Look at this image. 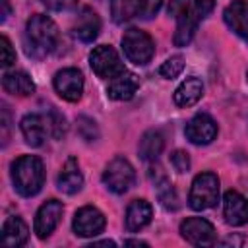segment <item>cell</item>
<instances>
[{"label": "cell", "mask_w": 248, "mask_h": 248, "mask_svg": "<svg viewBox=\"0 0 248 248\" xmlns=\"http://www.w3.org/2000/svg\"><path fill=\"white\" fill-rule=\"evenodd\" d=\"M180 234L186 242L194 246H211L215 244V229L209 221L202 217H188L180 223Z\"/></svg>", "instance_id": "8"}, {"label": "cell", "mask_w": 248, "mask_h": 248, "mask_svg": "<svg viewBox=\"0 0 248 248\" xmlns=\"http://www.w3.org/2000/svg\"><path fill=\"white\" fill-rule=\"evenodd\" d=\"M213 0H170L169 2V16L176 19V31H174V45L186 46L200 25L211 12H213Z\"/></svg>", "instance_id": "1"}, {"label": "cell", "mask_w": 248, "mask_h": 248, "mask_svg": "<svg viewBox=\"0 0 248 248\" xmlns=\"http://www.w3.org/2000/svg\"><path fill=\"white\" fill-rule=\"evenodd\" d=\"M41 2L52 12H66L78 4V0H41Z\"/></svg>", "instance_id": "32"}, {"label": "cell", "mask_w": 248, "mask_h": 248, "mask_svg": "<svg viewBox=\"0 0 248 248\" xmlns=\"http://www.w3.org/2000/svg\"><path fill=\"white\" fill-rule=\"evenodd\" d=\"M0 64H2V68L6 70L8 66H12L14 62H16V50L12 48V43H10V39L6 37V35H2V39H0Z\"/></svg>", "instance_id": "30"}, {"label": "cell", "mask_w": 248, "mask_h": 248, "mask_svg": "<svg viewBox=\"0 0 248 248\" xmlns=\"http://www.w3.org/2000/svg\"><path fill=\"white\" fill-rule=\"evenodd\" d=\"M78 134L85 141H95L99 138V128L97 122L89 116H78Z\"/></svg>", "instance_id": "27"}, {"label": "cell", "mask_w": 248, "mask_h": 248, "mask_svg": "<svg viewBox=\"0 0 248 248\" xmlns=\"http://www.w3.org/2000/svg\"><path fill=\"white\" fill-rule=\"evenodd\" d=\"M27 236H29V229L25 225V221L21 217H8L4 221V227H2V242L10 248H17V246H23L27 242Z\"/></svg>", "instance_id": "22"}, {"label": "cell", "mask_w": 248, "mask_h": 248, "mask_svg": "<svg viewBox=\"0 0 248 248\" xmlns=\"http://www.w3.org/2000/svg\"><path fill=\"white\" fill-rule=\"evenodd\" d=\"M149 176H151V180L157 188V198H159L161 205L169 211H176L178 209V196H176V190L172 188L170 180L163 174V169L161 167H151Z\"/></svg>", "instance_id": "18"}, {"label": "cell", "mask_w": 248, "mask_h": 248, "mask_svg": "<svg viewBox=\"0 0 248 248\" xmlns=\"http://www.w3.org/2000/svg\"><path fill=\"white\" fill-rule=\"evenodd\" d=\"M122 50L132 64L145 66L155 54V43L145 31L138 27H130L122 35Z\"/></svg>", "instance_id": "4"}, {"label": "cell", "mask_w": 248, "mask_h": 248, "mask_svg": "<svg viewBox=\"0 0 248 248\" xmlns=\"http://www.w3.org/2000/svg\"><path fill=\"white\" fill-rule=\"evenodd\" d=\"M186 138L196 143V145H207L217 138V122L209 116V114H196L194 118L188 120L186 128H184Z\"/></svg>", "instance_id": "11"}, {"label": "cell", "mask_w": 248, "mask_h": 248, "mask_svg": "<svg viewBox=\"0 0 248 248\" xmlns=\"http://www.w3.org/2000/svg\"><path fill=\"white\" fill-rule=\"evenodd\" d=\"M2 87L6 93L17 95V97H29L35 93V83H33L31 76L21 72V70L6 72L2 76Z\"/></svg>", "instance_id": "21"}, {"label": "cell", "mask_w": 248, "mask_h": 248, "mask_svg": "<svg viewBox=\"0 0 248 248\" xmlns=\"http://www.w3.org/2000/svg\"><path fill=\"white\" fill-rule=\"evenodd\" d=\"M105 223H107V219L97 207L83 205L76 211L72 227L78 236H97L99 232H103Z\"/></svg>", "instance_id": "10"}, {"label": "cell", "mask_w": 248, "mask_h": 248, "mask_svg": "<svg viewBox=\"0 0 248 248\" xmlns=\"http://www.w3.org/2000/svg\"><path fill=\"white\" fill-rule=\"evenodd\" d=\"M54 89L56 93L70 101V103H76L81 99V93H83V76L78 68H64L60 72H56L54 76Z\"/></svg>", "instance_id": "9"}, {"label": "cell", "mask_w": 248, "mask_h": 248, "mask_svg": "<svg viewBox=\"0 0 248 248\" xmlns=\"http://www.w3.org/2000/svg\"><path fill=\"white\" fill-rule=\"evenodd\" d=\"M136 172L134 167L124 157H114L103 170V182L105 186L114 194H124L134 186Z\"/></svg>", "instance_id": "6"}, {"label": "cell", "mask_w": 248, "mask_h": 248, "mask_svg": "<svg viewBox=\"0 0 248 248\" xmlns=\"http://www.w3.org/2000/svg\"><path fill=\"white\" fill-rule=\"evenodd\" d=\"M89 66L101 79H112L120 72H124V64L120 62L118 52L110 45L95 46L89 54Z\"/></svg>", "instance_id": "7"}, {"label": "cell", "mask_w": 248, "mask_h": 248, "mask_svg": "<svg viewBox=\"0 0 248 248\" xmlns=\"http://www.w3.org/2000/svg\"><path fill=\"white\" fill-rule=\"evenodd\" d=\"M99 31H101V19H99L97 12H93L91 8H81V12L72 27L74 37L81 43H93L99 37Z\"/></svg>", "instance_id": "16"}, {"label": "cell", "mask_w": 248, "mask_h": 248, "mask_svg": "<svg viewBox=\"0 0 248 248\" xmlns=\"http://www.w3.org/2000/svg\"><path fill=\"white\" fill-rule=\"evenodd\" d=\"M170 165H172V169L176 172H186L190 169V157H188V153L182 151V149L172 151L170 153Z\"/></svg>", "instance_id": "31"}, {"label": "cell", "mask_w": 248, "mask_h": 248, "mask_svg": "<svg viewBox=\"0 0 248 248\" xmlns=\"http://www.w3.org/2000/svg\"><path fill=\"white\" fill-rule=\"evenodd\" d=\"M165 147V138L161 132L157 130H147L141 140H140V145H138V153L143 161H157V157L161 155Z\"/></svg>", "instance_id": "24"}, {"label": "cell", "mask_w": 248, "mask_h": 248, "mask_svg": "<svg viewBox=\"0 0 248 248\" xmlns=\"http://www.w3.org/2000/svg\"><path fill=\"white\" fill-rule=\"evenodd\" d=\"M91 246H114L112 240H101V242H93Z\"/></svg>", "instance_id": "35"}, {"label": "cell", "mask_w": 248, "mask_h": 248, "mask_svg": "<svg viewBox=\"0 0 248 248\" xmlns=\"http://www.w3.org/2000/svg\"><path fill=\"white\" fill-rule=\"evenodd\" d=\"M21 134L25 138V143L31 145V147H41L46 140V134L50 130L48 126V118L43 116V114H37V112H31V114H25L21 118Z\"/></svg>", "instance_id": "14"}, {"label": "cell", "mask_w": 248, "mask_h": 248, "mask_svg": "<svg viewBox=\"0 0 248 248\" xmlns=\"http://www.w3.org/2000/svg\"><path fill=\"white\" fill-rule=\"evenodd\" d=\"M46 118H48V126H50L52 136L54 138H62L66 134V118H64V114H60L56 108H52Z\"/></svg>", "instance_id": "28"}, {"label": "cell", "mask_w": 248, "mask_h": 248, "mask_svg": "<svg viewBox=\"0 0 248 248\" xmlns=\"http://www.w3.org/2000/svg\"><path fill=\"white\" fill-rule=\"evenodd\" d=\"M56 186H58L60 192L70 194V196L81 190V186H83V176H81L79 165H78V161H76L74 157H70V159L62 165V169H60V172H58V178H56Z\"/></svg>", "instance_id": "19"}, {"label": "cell", "mask_w": 248, "mask_h": 248, "mask_svg": "<svg viewBox=\"0 0 248 248\" xmlns=\"http://www.w3.org/2000/svg\"><path fill=\"white\" fill-rule=\"evenodd\" d=\"M223 19L234 35L248 43V0H232L223 12Z\"/></svg>", "instance_id": "13"}, {"label": "cell", "mask_w": 248, "mask_h": 248, "mask_svg": "<svg viewBox=\"0 0 248 248\" xmlns=\"http://www.w3.org/2000/svg\"><path fill=\"white\" fill-rule=\"evenodd\" d=\"M163 6V0H140V6H138V17L141 19H151L157 16V12L161 10Z\"/></svg>", "instance_id": "29"}, {"label": "cell", "mask_w": 248, "mask_h": 248, "mask_svg": "<svg viewBox=\"0 0 248 248\" xmlns=\"http://www.w3.org/2000/svg\"><path fill=\"white\" fill-rule=\"evenodd\" d=\"M124 246H147L143 240H124Z\"/></svg>", "instance_id": "34"}, {"label": "cell", "mask_w": 248, "mask_h": 248, "mask_svg": "<svg viewBox=\"0 0 248 248\" xmlns=\"http://www.w3.org/2000/svg\"><path fill=\"white\" fill-rule=\"evenodd\" d=\"M140 87V79L136 74L124 70L120 72L118 76H114L112 79H108V85H107V95L114 101H128L134 97V93L138 91Z\"/></svg>", "instance_id": "17"}, {"label": "cell", "mask_w": 248, "mask_h": 248, "mask_svg": "<svg viewBox=\"0 0 248 248\" xmlns=\"http://www.w3.org/2000/svg\"><path fill=\"white\" fill-rule=\"evenodd\" d=\"M219 200V178L213 172H200L190 188L188 203L196 211L209 209L217 203Z\"/></svg>", "instance_id": "5"}, {"label": "cell", "mask_w": 248, "mask_h": 248, "mask_svg": "<svg viewBox=\"0 0 248 248\" xmlns=\"http://www.w3.org/2000/svg\"><path fill=\"white\" fill-rule=\"evenodd\" d=\"M62 211H64L62 202H58V200H46V202L39 207V211H37V215H35V225H33L35 234H37L39 238H48L50 232H52V231L56 229V225L60 223Z\"/></svg>", "instance_id": "12"}, {"label": "cell", "mask_w": 248, "mask_h": 248, "mask_svg": "<svg viewBox=\"0 0 248 248\" xmlns=\"http://www.w3.org/2000/svg\"><path fill=\"white\" fill-rule=\"evenodd\" d=\"M246 78H248V72H246Z\"/></svg>", "instance_id": "36"}, {"label": "cell", "mask_w": 248, "mask_h": 248, "mask_svg": "<svg viewBox=\"0 0 248 248\" xmlns=\"http://www.w3.org/2000/svg\"><path fill=\"white\" fill-rule=\"evenodd\" d=\"M0 6H2V12H0V21L4 23V21L10 17V14H12V6H10V2H8V0H0Z\"/></svg>", "instance_id": "33"}, {"label": "cell", "mask_w": 248, "mask_h": 248, "mask_svg": "<svg viewBox=\"0 0 248 248\" xmlns=\"http://www.w3.org/2000/svg\"><path fill=\"white\" fill-rule=\"evenodd\" d=\"M182 70H184V58H182L180 54H174V56L167 58V60L161 64L159 74H161L165 79H172V78H176Z\"/></svg>", "instance_id": "26"}, {"label": "cell", "mask_w": 248, "mask_h": 248, "mask_svg": "<svg viewBox=\"0 0 248 248\" xmlns=\"http://www.w3.org/2000/svg\"><path fill=\"white\" fill-rule=\"evenodd\" d=\"M138 6H140V0H112L110 14L114 23H124L134 16H138Z\"/></svg>", "instance_id": "25"}, {"label": "cell", "mask_w": 248, "mask_h": 248, "mask_svg": "<svg viewBox=\"0 0 248 248\" xmlns=\"http://www.w3.org/2000/svg\"><path fill=\"white\" fill-rule=\"evenodd\" d=\"M151 217H153V207H151L145 200H134V202L128 205V209H126V219H124L126 231H128V232H138V231H141L143 227L149 225Z\"/></svg>", "instance_id": "20"}, {"label": "cell", "mask_w": 248, "mask_h": 248, "mask_svg": "<svg viewBox=\"0 0 248 248\" xmlns=\"http://www.w3.org/2000/svg\"><path fill=\"white\" fill-rule=\"evenodd\" d=\"M223 217L232 227L246 225L248 223V200L236 190H229L223 198Z\"/></svg>", "instance_id": "15"}, {"label": "cell", "mask_w": 248, "mask_h": 248, "mask_svg": "<svg viewBox=\"0 0 248 248\" xmlns=\"http://www.w3.org/2000/svg\"><path fill=\"white\" fill-rule=\"evenodd\" d=\"M12 182L23 198L39 194L45 182V167L37 155H21L12 163Z\"/></svg>", "instance_id": "3"}, {"label": "cell", "mask_w": 248, "mask_h": 248, "mask_svg": "<svg viewBox=\"0 0 248 248\" xmlns=\"http://www.w3.org/2000/svg\"><path fill=\"white\" fill-rule=\"evenodd\" d=\"M58 45V27L48 16L35 14L25 25V52L31 58H45Z\"/></svg>", "instance_id": "2"}, {"label": "cell", "mask_w": 248, "mask_h": 248, "mask_svg": "<svg viewBox=\"0 0 248 248\" xmlns=\"http://www.w3.org/2000/svg\"><path fill=\"white\" fill-rule=\"evenodd\" d=\"M203 95V83L198 78H186L174 91V103L176 107H192L196 105Z\"/></svg>", "instance_id": "23"}]
</instances>
